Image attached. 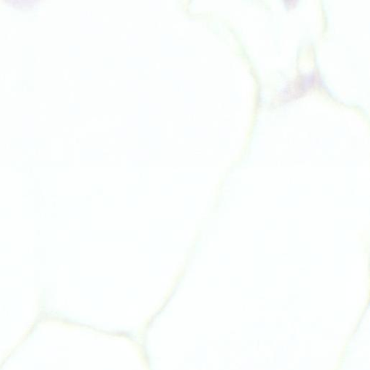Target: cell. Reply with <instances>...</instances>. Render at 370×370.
<instances>
[{
	"label": "cell",
	"instance_id": "6da1fadb",
	"mask_svg": "<svg viewBox=\"0 0 370 370\" xmlns=\"http://www.w3.org/2000/svg\"><path fill=\"white\" fill-rule=\"evenodd\" d=\"M288 1H291V0H288Z\"/></svg>",
	"mask_w": 370,
	"mask_h": 370
}]
</instances>
